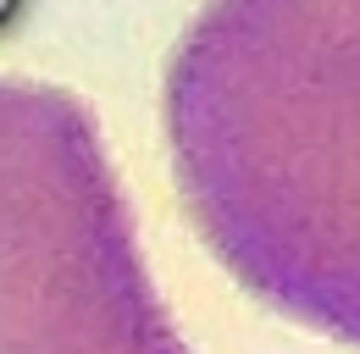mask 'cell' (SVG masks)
I'll return each instance as SVG.
<instances>
[{"label":"cell","instance_id":"cell-1","mask_svg":"<svg viewBox=\"0 0 360 354\" xmlns=\"http://www.w3.org/2000/svg\"><path fill=\"white\" fill-rule=\"evenodd\" d=\"M167 138L217 261L360 349V0H211L167 72Z\"/></svg>","mask_w":360,"mask_h":354},{"label":"cell","instance_id":"cell-2","mask_svg":"<svg viewBox=\"0 0 360 354\" xmlns=\"http://www.w3.org/2000/svg\"><path fill=\"white\" fill-rule=\"evenodd\" d=\"M0 354H188L89 111L0 78Z\"/></svg>","mask_w":360,"mask_h":354}]
</instances>
